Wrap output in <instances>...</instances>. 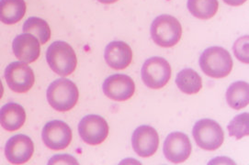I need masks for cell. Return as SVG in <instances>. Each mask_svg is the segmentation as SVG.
<instances>
[{
	"label": "cell",
	"instance_id": "obj_1",
	"mask_svg": "<svg viewBox=\"0 0 249 165\" xmlns=\"http://www.w3.org/2000/svg\"><path fill=\"white\" fill-rule=\"evenodd\" d=\"M232 59L226 50L213 46L205 50L199 57V66L204 74L212 78H224L231 73Z\"/></svg>",
	"mask_w": 249,
	"mask_h": 165
},
{
	"label": "cell",
	"instance_id": "obj_2",
	"mask_svg": "<svg viewBox=\"0 0 249 165\" xmlns=\"http://www.w3.org/2000/svg\"><path fill=\"white\" fill-rule=\"evenodd\" d=\"M151 37L154 42L164 48L173 47L180 41L182 27L180 22L171 15H160L151 25Z\"/></svg>",
	"mask_w": 249,
	"mask_h": 165
},
{
	"label": "cell",
	"instance_id": "obj_3",
	"mask_svg": "<svg viewBox=\"0 0 249 165\" xmlns=\"http://www.w3.org/2000/svg\"><path fill=\"white\" fill-rule=\"evenodd\" d=\"M46 96L51 107L60 112H66L75 107L79 99V91L75 83L62 78L51 83Z\"/></svg>",
	"mask_w": 249,
	"mask_h": 165
},
{
	"label": "cell",
	"instance_id": "obj_4",
	"mask_svg": "<svg viewBox=\"0 0 249 165\" xmlns=\"http://www.w3.org/2000/svg\"><path fill=\"white\" fill-rule=\"evenodd\" d=\"M46 60L51 69L63 77L73 74L77 65L75 50L66 41L52 43L47 49Z\"/></svg>",
	"mask_w": 249,
	"mask_h": 165
},
{
	"label": "cell",
	"instance_id": "obj_5",
	"mask_svg": "<svg viewBox=\"0 0 249 165\" xmlns=\"http://www.w3.org/2000/svg\"><path fill=\"white\" fill-rule=\"evenodd\" d=\"M192 135L199 148L206 150H215L220 148L224 140L221 125L211 118H203L196 122Z\"/></svg>",
	"mask_w": 249,
	"mask_h": 165
},
{
	"label": "cell",
	"instance_id": "obj_6",
	"mask_svg": "<svg viewBox=\"0 0 249 165\" xmlns=\"http://www.w3.org/2000/svg\"><path fill=\"white\" fill-rule=\"evenodd\" d=\"M142 79L151 89L163 88L171 77V66L166 59L151 57L142 67Z\"/></svg>",
	"mask_w": 249,
	"mask_h": 165
},
{
	"label": "cell",
	"instance_id": "obj_7",
	"mask_svg": "<svg viewBox=\"0 0 249 165\" xmlns=\"http://www.w3.org/2000/svg\"><path fill=\"white\" fill-rule=\"evenodd\" d=\"M5 78L9 88L18 94L29 92L35 82L33 69L22 62H14L8 66L5 70Z\"/></svg>",
	"mask_w": 249,
	"mask_h": 165
},
{
	"label": "cell",
	"instance_id": "obj_8",
	"mask_svg": "<svg viewBox=\"0 0 249 165\" xmlns=\"http://www.w3.org/2000/svg\"><path fill=\"white\" fill-rule=\"evenodd\" d=\"M108 123L104 117L98 115L86 116L78 125V132L81 140L92 146L100 145L107 139Z\"/></svg>",
	"mask_w": 249,
	"mask_h": 165
},
{
	"label": "cell",
	"instance_id": "obj_9",
	"mask_svg": "<svg viewBox=\"0 0 249 165\" xmlns=\"http://www.w3.org/2000/svg\"><path fill=\"white\" fill-rule=\"evenodd\" d=\"M42 140L47 148L54 150L64 149L72 141L71 128L61 120H52L45 124L42 130Z\"/></svg>",
	"mask_w": 249,
	"mask_h": 165
},
{
	"label": "cell",
	"instance_id": "obj_10",
	"mask_svg": "<svg viewBox=\"0 0 249 165\" xmlns=\"http://www.w3.org/2000/svg\"><path fill=\"white\" fill-rule=\"evenodd\" d=\"M102 89L104 95L108 99L123 102L133 97L135 92V83L126 74H112L104 81Z\"/></svg>",
	"mask_w": 249,
	"mask_h": 165
},
{
	"label": "cell",
	"instance_id": "obj_11",
	"mask_svg": "<svg viewBox=\"0 0 249 165\" xmlns=\"http://www.w3.org/2000/svg\"><path fill=\"white\" fill-rule=\"evenodd\" d=\"M192 146L189 137L183 132H172L166 137L163 151L173 164H181L191 156Z\"/></svg>",
	"mask_w": 249,
	"mask_h": 165
},
{
	"label": "cell",
	"instance_id": "obj_12",
	"mask_svg": "<svg viewBox=\"0 0 249 165\" xmlns=\"http://www.w3.org/2000/svg\"><path fill=\"white\" fill-rule=\"evenodd\" d=\"M34 152V141L26 135L11 137L6 144L5 155L12 165H23L30 161Z\"/></svg>",
	"mask_w": 249,
	"mask_h": 165
},
{
	"label": "cell",
	"instance_id": "obj_13",
	"mask_svg": "<svg viewBox=\"0 0 249 165\" xmlns=\"http://www.w3.org/2000/svg\"><path fill=\"white\" fill-rule=\"evenodd\" d=\"M132 144L133 150L139 156H152L157 152L159 146L158 132L148 125L140 126L133 133Z\"/></svg>",
	"mask_w": 249,
	"mask_h": 165
},
{
	"label": "cell",
	"instance_id": "obj_14",
	"mask_svg": "<svg viewBox=\"0 0 249 165\" xmlns=\"http://www.w3.org/2000/svg\"><path fill=\"white\" fill-rule=\"evenodd\" d=\"M15 56L22 63H34L41 53V43L32 34H20L17 36L12 44Z\"/></svg>",
	"mask_w": 249,
	"mask_h": 165
},
{
	"label": "cell",
	"instance_id": "obj_15",
	"mask_svg": "<svg viewBox=\"0 0 249 165\" xmlns=\"http://www.w3.org/2000/svg\"><path fill=\"white\" fill-rule=\"evenodd\" d=\"M104 58L111 68L124 70L133 61V50L124 41H111L105 49Z\"/></svg>",
	"mask_w": 249,
	"mask_h": 165
},
{
	"label": "cell",
	"instance_id": "obj_16",
	"mask_svg": "<svg viewBox=\"0 0 249 165\" xmlns=\"http://www.w3.org/2000/svg\"><path fill=\"white\" fill-rule=\"evenodd\" d=\"M26 121V112L22 106L10 102L0 109V125L8 132H16Z\"/></svg>",
	"mask_w": 249,
	"mask_h": 165
},
{
	"label": "cell",
	"instance_id": "obj_17",
	"mask_svg": "<svg viewBox=\"0 0 249 165\" xmlns=\"http://www.w3.org/2000/svg\"><path fill=\"white\" fill-rule=\"evenodd\" d=\"M26 9L24 0H0V21L4 24H16L25 16Z\"/></svg>",
	"mask_w": 249,
	"mask_h": 165
},
{
	"label": "cell",
	"instance_id": "obj_18",
	"mask_svg": "<svg viewBox=\"0 0 249 165\" xmlns=\"http://www.w3.org/2000/svg\"><path fill=\"white\" fill-rule=\"evenodd\" d=\"M176 83L179 90L187 95H195L202 88L200 75L191 68L181 70L177 75Z\"/></svg>",
	"mask_w": 249,
	"mask_h": 165
},
{
	"label": "cell",
	"instance_id": "obj_19",
	"mask_svg": "<svg viewBox=\"0 0 249 165\" xmlns=\"http://www.w3.org/2000/svg\"><path fill=\"white\" fill-rule=\"evenodd\" d=\"M249 83L244 81L232 82L226 91V101L230 107L240 110L249 105Z\"/></svg>",
	"mask_w": 249,
	"mask_h": 165
},
{
	"label": "cell",
	"instance_id": "obj_20",
	"mask_svg": "<svg viewBox=\"0 0 249 165\" xmlns=\"http://www.w3.org/2000/svg\"><path fill=\"white\" fill-rule=\"evenodd\" d=\"M23 33L34 35L41 44H45L51 39L49 24L41 17H29L23 25Z\"/></svg>",
	"mask_w": 249,
	"mask_h": 165
},
{
	"label": "cell",
	"instance_id": "obj_21",
	"mask_svg": "<svg viewBox=\"0 0 249 165\" xmlns=\"http://www.w3.org/2000/svg\"><path fill=\"white\" fill-rule=\"evenodd\" d=\"M219 8L218 0H188V9L192 16L199 19H210Z\"/></svg>",
	"mask_w": 249,
	"mask_h": 165
},
{
	"label": "cell",
	"instance_id": "obj_22",
	"mask_svg": "<svg viewBox=\"0 0 249 165\" xmlns=\"http://www.w3.org/2000/svg\"><path fill=\"white\" fill-rule=\"evenodd\" d=\"M229 135L240 140L249 135V113H243L232 118L227 127Z\"/></svg>",
	"mask_w": 249,
	"mask_h": 165
},
{
	"label": "cell",
	"instance_id": "obj_23",
	"mask_svg": "<svg viewBox=\"0 0 249 165\" xmlns=\"http://www.w3.org/2000/svg\"><path fill=\"white\" fill-rule=\"evenodd\" d=\"M249 36L242 37L237 40L233 45V52L237 59L245 63L249 64Z\"/></svg>",
	"mask_w": 249,
	"mask_h": 165
},
{
	"label": "cell",
	"instance_id": "obj_24",
	"mask_svg": "<svg viewBox=\"0 0 249 165\" xmlns=\"http://www.w3.org/2000/svg\"><path fill=\"white\" fill-rule=\"evenodd\" d=\"M48 165H78L76 159L68 154H62L53 157Z\"/></svg>",
	"mask_w": 249,
	"mask_h": 165
},
{
	"label": "cell",
	"instance_id": "obj_25",
	"mask_svg": "<svg viewBox=\"0 0 249 165\" xmlns=\"http://www.w3.org/2000/svg\"><path fill=\"white\" fill-rule=\"evenodd\" d=\"M225 4L232 6V7H238L243 5L247 0H223Z\"/></svg>",
	"mask_w": 249,
	"mask_h": 165
},
{
	"label": "cell",
	"instance_id": "obj_26",
	"mask_svg": "<svg viewBox=\"0 0 249 165\" xmlns=\"http://www.w3.org/2000/svg\"><path fill=\"white\" fill-rule=\"evenodd\" d=\"M98 1L102 4H112L117 2L118 0H98Z\"/></svg>",
	"mask_w": 249,
	"mask_h": 165
},
{
	"label": "cell",
	"instance_id": "obj_27",
	"mask_svg": "<svg viewBox=\"0 0 249 165\" xmlns=\"http://www.w3.org/2000/svg\"><path fill=\"white\" fill-rule=\"evenodd\" d=\"M3 94H4V87H3V83H2L1 80H0V99H2Z\"/></svg>",
	"mask_w": 249,
	"mask_h": 165
}]
</instances>
